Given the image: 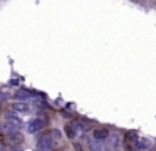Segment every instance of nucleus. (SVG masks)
Wrapping results in <instances>:
<instances>
[{"label":"nucleus","mask_w":156,"mask_h":151,"mask_svg":"<svg viewBox=\"0 0 156 151\" xmlns=\"http://www.w3.org/2000/svg\"><path fill=\"white\" fill-rule=\"evenodd\" d=\"M59 141L52 136V133H44L37 139V149L39 151H52Z\"/></svg>","instance_id":"f257e3e1"},{"label":"nucleus","mask_w":156,"mask_h":151,"mask_svg":"<svg viewBox=\"0 0 156 151\" xmlns=\"http://www.w3.org/2000/svg\"><path fill=\"white\" fill-rule=\"evenodd\" d=\"M45 126H47V117L45 116H37L35 119H32L30 123H29L27 129H29V133H37V131L45 129Z\"/></svg>","instance_id":"f03ea898"},{"label":"nucleus","mask_w":156,"mask_h":151,"mask_svg":"<svg viewBox=\"0 0 156 151\" xmlns=\"http://www.w3.org/2000/svg\"><path fill=\"white\" fill-rule=\"evenodd\" d=\"M79 131H82V124L77 123V121H72V123H69L67 126H66V134H67L69 138H76Z\"/></svg>","instance_id":"7ed1b4c3"},{"label":"nucleus","mask_w":156,"mask_h":151,"mask_svg":"<svg viewBox=\"0 0 156 151\" xmlns=\"http://www.w3.org/2000/svg\"><path fill=\"white\" fill-rule=\"evenodd\" d=\"M0 129L4 131L5 134H9L10 138H15V136L19 134V128H17V126H14L12 123H9V121H5V123L0 124Z\"/></svg>","instance_id":"20e7f679"},{"label":"nucleus","mask_w":156,"mask_h":151,"mask_svg":"<svg viewBox=\"0 0 156 151\" xmlns=\"http://www.w3.org/2000/svg\"><path fill=\"white\" fill-rule=\"evenodd\" d=\"M109 141H111V143H109V144H111V148H114V149H116V148H119L122 143H124V136L114 131V133L109 134Z\"/></svg>","instance_id":"39448f33"},{"label":"nucleus","mask_w":156,"mask_h":151,"mask_svg":"<svg viewBox=\"0 0 156 151\" xmlns=\"http://www.w3.org/2000/svg\"><path fill=\"white\" fill-rule=\"evenodd\" d=\"M5 119H7L9 123H12L14 126H17V128L22 126V119L19 117V114L15 113V111H9V113L5 114Z\"/></svg>","instance_id":"423d86ee"},{"label":"nucleus","mask_w":156,"mask_h":151,"mask_svg":"<svg viewBox=\"0 0 156 151\" xmlns=\"http://www.w3.org/2000/svg\"><path fill=\"white\" fill-rule=\"evenodd\" d=\"M109 138V131L104 129V128H101V129H96L94 131V139L98 141V143H101V141L108 139Z\"/></svg>","instance_id":"0eeeda50"},{"label":"nucleus","mask_w":156,"mask_h":151,"mask_svg":"<svg viewBox=\"0 0 156 151\" xmlns=\"http://www.w3.org/2000/svg\"><path fill=\"white\" fill-rule=\"evenodd\" d=\"M124 138H126V139H129L133 144H136V143H138V139H139V136H138V131H128Z\"/></svg>","instance_id":"6e6552de"},{"label":"nucleus","mask_w":156,"mask_h":151,"mask_svg":"<svg viewBox=\"0 0 156 151\" xmlns=\"http://www.w3.org/2000/svg\"><path fill=\"white\" fill-rule=\"evenodd\" d=\"M14 111H19V113H27V111H29V104L27 102H15L14 104Z\"/></svg>","instance_id":"1a4fd4ad"},{"label":"nucleus","mask_w":156,"mask_h":151,"mask_svg":"<svg viewBox=\"0 0 156 151\" xmlns=\"http://www.w3.org/2000/svg\"><path fill=\"white\" fill-rule=\"evenodd\" d=\"M30 96H32V92H29V91H25V89L24 91H22V89L17 91V94H15V97H17V99H24V101L29 99Z\"/></svg>","instance_id":"9d476101"}]
</instances>
